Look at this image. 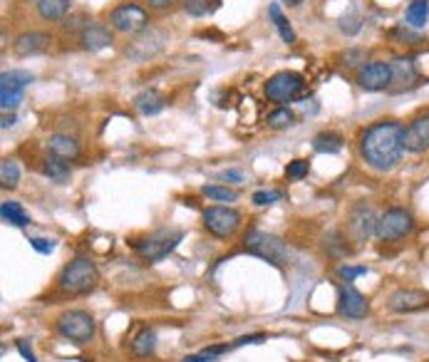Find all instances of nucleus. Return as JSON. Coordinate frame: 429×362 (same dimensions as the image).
Returning a JSON list of instances; mask_svg holds the SVG:
<instances>
[{
  "mask_svg": "<svg viewBox=\"0 0 429 362\" xmlns=\"http://www.w3.org/2000/svg\"><path fill=\"white\" fill-rule=\"evenodd\" d=\"M355 82L365 89V92H385L392 84V65L385 60H375V62H365L355 75Z\"/></svg>",
  "mask_w": 429,
  "mask_h": 362,
  "instance_id": "12",
  "label": "nucleus"
},
{
  "mask_svg": "<svg viewBox=\"0 0 429 362\" xmlns=\"http://www.w3.org/2000/svg\"><path fill=\"white\" fill-rule=\"evenodd\" d=\"M360 62H367V53L365 50H347V53H342L340 55V65L342 67H347V70H353V67H362Z\"/></svg>",
  "mask_w": 429,
  "mask_h": 362,
  "instance_id": "36",
  "label": "nucleus"
},
{
  "mask_svg": "<svg viewBox=\"0 0 429 362\" xmlns=\"http://www.w3.org/2000/svg\"><path fill=\"white\" fill-rule=\"evenodd\" d=\"M144 3H149V8H154V10H166V8H171L177 0H144Z\"/></svg>",
  "mask_w": 429,
  "mask_h": 362,
  "instance_id": "46",
  "label": "nucleus"
},
{
  "mask_svg": "<svg viewBox=\"0 0 429 362\" xmlns=\"http://www.w3.org/2000/svg\"><path fill=\"white\" fill-rule=\"evenodd\" d=\"M30 246L42 255L53 253L55 251V241H50V238H30Z\"/></svg>",
  "mask_w": 429,
  "mask_h": 362,
  "instance_id": "41",
  "label": "nucleus"
},
{
  "mask_svg": "<svg viewBox=\"0 0 429 362\" xmlns=\"http://www.w3.org/2000/svg\"><path fill=\"white\" fill-rule=\"evenodd\" d=\"M33 72L28 70H6L0 75V84H8V87H20L25 89L30 82H33Z\"/></svg>",
  "mask_w": 429,
  "mask_h": 362,
  "instance_id": "32",
  "label": "nucleus"
},
{
  "mask_svg": "<svg viewBox=\"0 0 429 362\" xmlns=\"http://www.w3.org/2000/svg\"><path fill=\"white\" fill-rule=\"evenodd\" d=\"M268 15H271L273 28L278 30L281 40L288 42V45H293V42H295V30H293V25H290V20L281 12V6H278V3H271V8H268Z\"/></svg>",
  "mask_w": 429,
  "mask_h": 362,
  "instance_id": "24",
  "label": "nucleus"
},
{
  "mask_svg": "<svg viewBox=\"0 0 429 362\" xmlns=\"http://www.w3.org/2000/svg\"><path fill=\"white\" fill-rule=\"evenodd\" d=\"M308 169H310V164H308L306 159H295V161H290L288 167H286V177L288 179H303L308 174Z\"/></svg>",
  "mask_w": 429,
  "mask_h": 362,
  "instance_id": "40",
  "label": "nucleus"
},
{
  "mask_svg": "<svg viewBox=\"0 0 429 362\" xmlns=\"http://www.w3.org/2000/svg\"><path fill=\"white\" fill-rule=\"evenodd\" d=\"M387 308L392 313H419V310L429 308V293L419 291V288H402L394 291L387 300Z\"/></svg>",
  "mask_w": 429,
  "mask_h": 362,
  "instance_id": "15",
  "label": "nucleus"
},
{
  "mask_svg": "<svg viewBox=\"0 0 429 362\" xmlns=\"http://www.w3.org/2000/svg\"><path fill=\"white\" fill-rule=\"evenodd\" d=\"M77 37H80V45H82L85 50H89V53H100V50L110 48V45L114 42L112 30L105 28V25H100V23H92V20L80 30V35Z\"/></svg>",
  "mask_w": 429,
  "mask_h": 362,
  "instance_id": "18",
  "label": "nucleus"
},
{
  "mask_svg": "<svg viewBox=\"0 0 429 362\" xmlns=\"http://www.w3.org/2000/svg\"><path fill=\"white\" fill-rule=\"evenodd\" d=\"M295 112L293 109H288V107H278V109H273L271 114H268V127L271 129H276V132H281V129H290V127H295Z\"/></svg>",
  "mask_w": 429,
  "mask_h": 362,
  "instance_id": "29",
  "label": "nucleus"
},
{
  "mask_svg": "<svg viewBox=\"0 0 429 362\" xmlns=\"http://www.w3.org/2000/svg\"><path fill=\"white\" fill-rule=\"evenodd\" d=\"M18 352L23 355L25 362H37L35 352H33V347L28 345V340H18Z\"/></svg>",
  "mask_w": 429,
  "mask_h": 362,
  "instance_id": "43",
  "label": "nucleus"
},
{
  "mask_svg": "<svg viewBox=\"0 0 429 362\" xmlns=\"http://www.w3.org/2000/svg\"><path fill=\"white\" fill-rule=\"evenodd\" d=\"M313 149L320 154H338L342 149V137L338 132H320L313 137Z\"/></svg>",
  "mask_w": 429,
  "mask_h": 362,
  "instance_id": "25",
  "label": "nucleus"
},
{
  "mask_svg": "<svg viewBox=\"0 0 429 362\" xmlns=\"http://www.w3.org/2000/svg\"><path fill=\"white\" fill-rule=\"evenodd\" d=\"M53 45V37L47 33H40V30H30V33H23L12 40V53L18 57H35V55H42L50 50Z\"/></svg>",
  "mask_w": 429,
  "mask_h": 362,
  "instance_id": "16",
  "label": "nucleus"
},
{
  "mask_svg": "<svg viewBox=\"0 0 429 362\" xmlns=\"http://www.w3.org/2000/svg\"><path fill=\"white\" fill-rule=\"evenodd\" d=\"M325 246H328V251L333 255H345L350 253V248H347V244L340 238V233L338 231H330L328 236H325Z\"/></svg>",
  "mask_w": 429,
  "mask_h": 362,
  "instance_id": "37",
  "label": "nucleus"
},
{
  "mask_svg": "<svg viewBox=\"0 0 429 362\" xmlns=\"http://www.w3.org/2000/svg\"><path fill=\"white\" fill-rule=\"evenodd\" d=\"M367 273V266H350V263H342V266H338V278L340 280H355L360 278V275Z\"/></svg>",
  "mask_w": 429,
  "mask_h": 362,
  "instance_id": "39",
  "label": "nucleus"
},
{
  "mask_svg": "<svg viewBox=\"0 0 429 362\" xmlns=\"http://www.w3.org/2000/svg\"><path fill=\"white\" fill-rule=\"evenodd\" d=\"M213 360H216V357L209 355V352H204V350H201L199 355H186L184 357V362H213Z\"/></svg>",
  "mask_w": 429,
  "mask_h": 362,
  "instance_id": "45",
  "label": "nucleus"
},
{
  "mask_svg": "<svg viewBox=\"0 0 429 362\" xmlns=\"http://www.w3.org/2000/svg\"><path fill=\"white\" fill-rule=\"evenodd\" d=\"M157 347V333H154L152 327H144L134 340H132V352L137 357H149Z\"/></svg>",
  "mask_w": 429,
  "mask_h": 362,
  "instance_id": "27",
  "label": "nucleus"
},
{
  "mask_svg": "<svg viewBox=\"0 0 429 362\" xmlns=\"http://www.w3.org/2000/svg\"><path fill=\"white\" fill-rule=\"evenodd\" d=\"M58 283H60V288L65 293H70V296H89V293L100 285V271H97L92 258L77 255L75 261H70L62 271H60Z\"/></svg>",
  "mask_w": 429,
  "mask_h": 362,
  "instance_id": "2",
  "label": "nucleus"
},
{
  "mask_svg": "<svg viewBox=\"0 0 429 362\" xmlns=\"http://www.w3.org/2000/svg\"><path fill=\"white\" fill-rule=\"evenodd\" d=\"M0 219L6 221L8 226H18V228L30 224V216L25 214L23 206L15 201H3V206H0Z\"/></svg>",
  "mask_w": 429,
  "mask_h": 362,
  "instance_id": "26",
  "label": "nucleus"
},
{
  "mask_svg": "<svg viewBox=\"0 0 429 362\" xmlns=\"http://www.w3.org/2000/svg\"><path fill=\"white\" fill-rule=\"evenodd\" d=\"M20 184V167L12 159H6L0 164V186L3 189H15Z\"/></svg>",
  "mask_w": 429,
  "mask_h": 362,
  "instance_id": "31",
  "label": "nucleus"
},
{
  "mask_svg": "<svg viewBox=\"0 0 429 362\" xmlns=\"http://www.w3.org/2000/svg\"><path fill=\"white\" fill-rule=\"evenodd\" d=\"M283 199V194L278 189H271V191H256L253 194V206H271V203H276V201H281Z\"/></svg>",
  "mask_w": 429,
  "mask_h": 362,
  "instance_id": "38",
  "label": "nucleus"
},
{
  "mask_svg": "<svg viewBox=\"0 0 429 362\" xmlns=\"http://www.w3.org/2000/svg\"><path fill=\"white\" fill-rule=\"evenodd\" d=\"M58 333L75 345H85L97 333V320L87 310H67L58 318Z\"/></svg>",
  "mask_w": 429,
  "mask_h": 362,
  "instance_id": "5",
  "label": "nucleus"
},
{
  "mask_svg": "<svg viewBox=\"0 0 429 362\" xmlns=\"http://www.w3.org/2000/svg\"><path fill=\"white\" fill-rule=\"evenodd\" d=\"M286 3H288V6H298L300 0H286Z\"/></svg>",
  "mask_w": 429,
  "mask_h": 362,
  "instance_id": "48",
  "label": "nucleus"
},
{
  "mask_svg": "<svg viewBox=\"0 0 429 362\" xmlns=\"http://www.w3.org/2000/svg\"><path fill=\"white\" fill-rule=\"evenodd\" d=\"M221 179H224V181H229V184H241V181H243V174L238 172V169H229V172L221 174Z\"/></svg>",
  "mask_w": 429,
  "mask_h": 362,
  "instance_id": "44",
  "label": "nucleus"
},
{
  "mask_svg": "<svg viewBox=\"0 0 429 362\" xmlns=\"http://www.w3.org/2000/svg\"><path fill=\"white\" fill-rule=\"evenodd\" d=\"M204 226L211 236L231 238L241 226V214L231 206H209L204 211Z\"/></svg>",
  "mask_w": 429,
  "mask_h": 362,
  "instance_id": "10",
  "label": "nucleus"
},
{
  "mask_svg": "<svg viewBox=\"0 0 429 362\" xmlns=\"http://www.w3.org/2000/svg\"><path fill=\"white\" fill-rule=\"evenodd\" d=\"M15 125V114L10 112V117H8V112L3 114V122H0V127H3V129H8V127H12Z\"/></svg>",
  "mask_w": 429,
  "mask_h": 362,
  "instance_id": "47",
  "label": "nucleus"
},
{
  "mask_svg": "<svg viewBox=\"0 0 429 362\" xmlns=\"http://www.w3.org/2000/svg\"><path fill=\"white\" fill-rule=\"evenodd\" d=\"M389 37H394V40H400L402 45H419L422 42V35L419 33H414V28H410V25H400V28H394L392 33H389Z\"/></svg>",
  "mask_w": 429,
  "mask_h": 362,
  "instance_id": "35",
  "label": "nucleus"
},
{
  "mask_svg": "<svg viewBox=\"0 0 429 362\" xmlns=\"http://www.w3.org/2000/svg\"><path fill=\"white\" fill-rule=\"evenodd\" d=\"M338 28H340L345 35H355V33L362 28V15L358 12V8H355V6L350 8V10H347L345 15L338 20Z\"/></svg>",
  "mask_w": 429,
  "mask_h": 362,
  "instance_id": "33",
  "label": "nucleus"
},
{
  "mask_svg": "<svg viewBox=\"0 0 429 362\" xmlns=\"http://www.w3.org/2000/svg\"><path fill=\"white\" fill-rule=\"evenodd\" d=\"M204 196H209L211 201H236L238 199V194H236L234 189H229V186H218V184H213V186H204Z\"/></svg>",
  "mask_w": 429,
  "mask_h": 362,
  "instance_id": "34",
  "label": "nucleus"
},
{
  "mask_svg": "<svg viewBox=\"0 0 429 362\" xmlns=\"http://www.w3.org/2000/svg\"><path fill=\"white\" fill-rule=\"evenodd\" d=\"M243 248L251 255H259L263 261L273 263V266H286L288 263V246L283 244L281 238L265 231H248L243 236Z\"/></svg>",
  "mask_w": 429,
  "mask_h": 362,
  "instance_id": "3",
  "label": "nucleus"
},
{
  "mask_svg": "<svg viewBox=\"0 0 429 362\" xmlns=\"http://www.w3.org/2000/svg\"><path fill=\"white\" fill-rule=\"evenodd\" d=\"M166 107V97L159 89H144L134 97V109L144 117H154V114L164 112Z\"/></svg>",
  "mask_w": 429,
  "mask_h": 362,
  "instance_id": "20",
  "label": "nucleus"
},
{
  "mask_svg": "<svg viewBox=\"0 0 429 362\" xmlns=\"http://www.w3.org/2000/svg\"><path fill=\"white\" fill-rule=\"evenodd\" d=\"M377 219L380 216H375L372 206H367L365 201L355 203L353 211L347 214V236H350V241H355L358 246L365 244L377 231Z\"/></svg>",
  "mask_w": 429,
  "mask_h": 362,
  "instance_id": "11",
  "label": "nucleus"
},
{
  "mask_svg": "<svg viewBox=\"0 0 429 362\" xmlns=\"http://www.w3.org/2000/svg\"><path fill=\"white\" fill-rule=\"evenodd\" d=\"M35 8H37V15H40L42 20L55 23V20H65L67 18V12H70L72 3L70 0H37Z\"/></svg>",
  "mask_w": 429,
  "mask_h": 362,
  "instance_id": "21",
  "label": "nucleus"
},
{
  "mask_svg": "<svg viewBox=\"0 0 429 362\" xmlns=\"http://www.w3.org/2000/svg\"><path fill=\"white\" fill-rule=\"evenodd\" d=\"M166 40H169V35H166L164 30L152 28V25H149L144 33L132 37V42L124 48V55H127L130 60H137V62H144V60H149V57H154V55L161 53Z\"/></svg>",
  "mask_w": 429,
  "mask_h": 362,
  "instance_id": "9",
  "label": "nucleus"
},
{
  "mask_svg": "<svg viewBox=\"0 0 429 362\" xmlns=\"http://www.w3.org/2000/svg\"><path fill=\"white\" fill-rule=\"evenodd\" d=\"M360 156L375 172H389L405 154V127L394 119H383L360 134Z\"/></svg>",
  "mask_w": 429,
  "mask_h": 362,
  "instance_id": "1",
  "label": "nucleus"
},
{
  "mask_svg": "<svg viewBox=\"0 0 429 362\" xmlns=\"http://www.w3.org/2000/svg\"><path fill=\"white\" fill-rule=\"evenodd\" d=\"M218 6H221V0H184V12L191 18H206Z\"/></svg>",
  "mask_w": 429,
  "mask_h": 362,
  "instance_id": "28",
  "label": "nucleus"
},
{
  "mask_svg": "<svg viewBox=\"0 0 429 362\" xmlns=\"http://www.w3.org/2000/svg\"><path fill=\"white\" fill-rule=\"evenodd\" d=\"M303 87H306V80H303L300 72L281 70L268 78L263 92H265V97H268V102H278V105H283V102L298 100V97L303 95Z\"/></svg>",
  "mask_w": 429,
  "mask_h": 362,
  "instance_id": "6",
  "label": "nucleus"
},
{
  "mask_svg": "<svg viewBox=\"0 0 429 362\" xmlns=\"http://www.w3.org/2000/svg\"><path fill=\"white\" fill-rule=\"evenodd\" d=\"M405 149L410 154H422L429 149V112H422L412 119L405 129Z\"/></svg>",
  "mask_w": 429,
  "mask_h": 362,
  "instance_id": "17",
  "label": "nucleus"
},
{
  "mask_svg": "<svg viewBox=\"0 0 429 362\" xmlns=\"http://www.w3.org/2000/svg\"><path fill=\"white\" fill-rule=\"evenodd\" d=\"M414 228V216L407 208H387L380 219H377V238L380 241H400Z\"/></svg>",
  "mask_w": 429,
  "mask_h": 362,
  "instance_id": "8",
  "label": "nucleus"
},
{
  "mask_svg": "<svg viewBox=\"0 0 429 362\" xmlns=\"http://www.w3.org/2000/svg\"><path fill=\"white\" fill-rule=\"evenodd\" d=\"M405 20L410 28L422 30L429 20V0H410L405 10Z\"/></svg>",
  "mask_w": 429,
  "mask_h": 362,
  "instance_id": "23",
  "label": "nucleus"
},
{
  "mask_svg": "<svg viewBox=\"0 0 429 362\" xmlns=\"http://www.w3.org/2000/svg\"><path fill=\"white\" fill-rule=\"evenodd\" d=\"M265 340L263 333H256V335H243L234 343V347H243V345H261Z\"/></svg>",
  "mask_w": 429,
  "mask_h": 362,
  "instance_id": "42",
  "label": "nucleus"
},
{
  "mask_svg": "<svg viewBox=\"0 0 429 362\" xmlns=\"http://www.w3.org/2000/svg\"><path fill=\"white\" fill-rule=\"evenodd\" d=\"M182 238H184V233L177 231V228H161V231H154V233H149L147 238L137 241L134 251L139 253V258H144V261L157 263L177 248Z\"/></svg>",
  "mask_w": 429,
  "mask_h": 362,
  "instance_id": "4",
  "label": "nucleus"
},
{
  "mask_svg": "<svg viewBox=\"0 0 429 362\" xmlns=\"http://www.w3.org/2000/svg\"><path fill=\"white\" fill-rule=\"evenodd\" d=\"M47 152L55 156H60V159H77L80 156V142H77L75 137H70V134H50L47 137Z\"/></svg>",
  "mask_w": 429,
  "mask_h": 362,
  "instance_id": "19",
  "label": "nucleus"
},
{
  "mask_svg": "<svg viewBox=\"0 0 429 362\" xmlns=\"http://www.w3.org/2000/svg\"><path fill=\"white\" fill-rule=\"evenodd\" d=\"M149 23H152L149 12L137 3H122L110 12V25L114 33H122V35H139L149 28Z\"/></svg>",
  "mask_w": 429,
  "mask_h": 362,
  "instance_id": "7",
  "label": "nucleus"
},
{
  "mask_svg": "<svg viewBox=\"0 0 429 362\" xmlns=\"http://www.w3.org/2000/svg\"><path fill=\"white\" fill-rule=\"evenodd\" d=\"M42 172H45V177L53 179V181H58V184H65L67 179H70L72 169H70V164H67V159L47 154L45 159H42Z\"/></svg>",
  "mask_w": 429,
  "mask_h": 362,
  "instance_id": "22",
  "label": "nucleus"
},
{
  "mask_svg": "<svg viewBox=\"0 0 429 362\" xmlns=\"http://www.w3.org/2000/svg\"><path fill=\"white\" fill-rule=\"evenodd\" d=\"M338 313L342 318H353V320H360L365 315L370 313V303H367V298L353 288V285H340L338 288Z\"/></svg>",
  "mask_w": 429,
  "mask_h": 362,
  "instance_id": "14",
  "label": "nucleus"
},
{
  "mask_svg": "<svg viewBox=\"0 0 429 362\" xmlns=\"http://www.w3.org/2000/svg\"><path fill=\"white\" fill-rule=\"evenodd\" d=\"M23 97H25V89L0 84V109H3V112H12V109L23 102Z\"/></svg>",
  "mask_w": 429,
  "mask_h": 362,
  "instance_id": "30",
  "label": "nucleus"
},
{
  "mask_svg": "<svg viewBox=\"0 0 429 362\" xmlns=\"http://www.w3.org/2000/svg\"><path fill=\"white\" fill-rule=\"evenodd\" d=\"M389 65H392V84H389V89H387L389 95H402V92L414 89L422 82V75H419L414 57L400 55V57H394Z\"/></svg>",
  "mask_w": 429,
  "mask_h": 362,
  "instance_id": "13",
  "label": "nucleus"
}]
</instances>
